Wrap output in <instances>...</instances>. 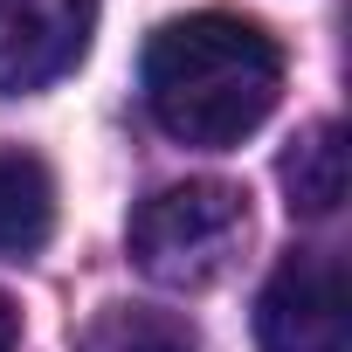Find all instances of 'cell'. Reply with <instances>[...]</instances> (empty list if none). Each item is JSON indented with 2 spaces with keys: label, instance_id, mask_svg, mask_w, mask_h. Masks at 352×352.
<instances>
[{
  "label": "cell",
  "instance_id": "1",
  "mask_svg": "<svg viewBox=\"0 0 352 352\" xmlns=\"http://www.w3.org/2000/svg\"><path fill=\"white\" fill-rule=\"evenodd\" d=\"M283 97V49L242 14H180L145 42V111L166 138L228 152L263 131Z\"/></svg>",
  "mask_w": 352,
  "mask_h": 352
},
{
  "label": "cell",
  "instance_id": "2",
  "mask_svg": "<svg viewBox=\"0 0 352 352\" xmlns=\"http://www.w3.org/2000/svg\"><path fill=\"white\" fill-rule=\"evenodd\" d=\"M124 249L145 283L159 290H208L249 249V194L228 180H180L138 201Z\"/></svg>",
  "mask_w": 352,
  "mask_h": 352
},
{
  "label": "cell",
  "instance_id": "3",
  "mask_svg": "<svg viewBox=\"0 0 352 352\" xmlns=\"http://www.w3.org/2000/svg\"><path fill=\"white\" fill-rule=\"evenodd\" d=\"M345 263L331 249H297L270 270L256 297V345L263 352H345Z\"/></svg>",
  "mask_w": 352,
  "mask_h": 352
},
{
  "label": "cell",
  "instance_id": "4",
  "mask_svg": "<svg viewBox=\"0 0 352 352\" xmlns=\"http://www.w3.org/2000/svg\"><path fill=\"white\" fill-rule=\"evenodd\" d=\"M97 35V0H0V97L63 83Z\"/></svg>",
  "mask_w": 352,
  "mask_h": 352
},
{
  "label": "cell",
  "instance_id": "5",
  "mask_svg": "<svg viewBox=\"0 0 352 352\" xmlns=\"http://www.w3.org/2000/svg\"><path fill=\"white\" fill-rule=\"evenodd\" d=\"M49 235H56V173L21 145H0V256L28 263L35 249H49Z\"/></svg>",
  "mask_w": 352,
  "mask_h": 352
},
{
  "label": "cell",
  "instance_id": "6",
  "mask_svg": "<svg viewBox=\"0 0 352 352\" xmlns=\"http://www.w3.org/2000/svg\"><path fill=\"white\" fill-rule=\"evenodd\" d=\"M283 194H290V214H304V221L338 214V201H345V131L331 118L311 124L283 152Z\"/></svg>",
  "mask_w": 352,
  "mask_h": 352
},
{
  "label": "cell",
  "instance_id": "7",
  "mask_svg": "<svg viewBox=\"0 0 352 352\" xmlns=\"http://www.w3.org/2000/svg\"><path fill=\"white\" fill-rule=\"evenodd\" d=\"M83 352H201L187 324L152 318V311H104L83 331Z\"/></svg>",
  "mask_w": 352,
  "mask_h": 352
},
{
  "label": "cell",
  "instance_id": "8",
  "mask_svg": "<svg viewBox=\"0 0 352 352\" xmlns=\"http://www.w3.org/2000/svg\"><path fill=\"white\" fill-rule=\"evenodd\" d=\"M14 345H21V311L0 297V352H14Z\"/></svg>",
  "mask_w": 352,
  "mask_h": 352
}]
</instances>
